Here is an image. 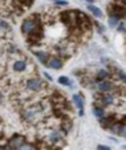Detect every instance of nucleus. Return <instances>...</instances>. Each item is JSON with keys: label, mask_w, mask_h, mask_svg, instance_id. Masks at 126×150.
I'll list each match as a JSON object with an SVG mask.
<instances>
[{"label": "nucleus", "mask_w": 126, "mask_h": 150, "mask_svg": "<svg viewBox=\"0 0 126 150\" xmlns=\"http://www.w3.org/2000/svg\"><path fill=\"white\" fill-rule=\"evenodd\" d=\"M97 150H112V149H110L109 146H106V145H98Z\"/></svg>", "instance_id": "f3484780"}, {"label": "nucleus", "mask_w": 126, "mask_h": 150, "mask_svg": "<svg viewBox=\"0 0 126 150\" xmlns=\"http://www.w3.org/2000/svg\"><path fill=\"white\" fill-rule=\"evenodd\" d=\"M53 1H57V0H53Z\"/></svg>", "instance_id": "a878e982"}, {"label": "nucleus", "mask_w": 126, "mask_h": 150, "mask_svg": "<svg viewBox=\"0 0 126 150\" xmlns=\"http://www.w3.org/2000/svg\"><path fill=\"white\" fill-rule=\"evenodd\" d=\"M106 77H109V72H106V70H100L98 72V78L100 80H105Z\"/></svg>", "instance_id": "2eb2a0df"}, {"label": "nucleus", "mask_w": 126, "mask_h": 150, "mask_svg": "<svg viewBox=\"0 0 126 150\" xmlns=\"http://www.w3.org/2000/svg\"><path fill=\"white\" fill-rule=\"evenodd\" d=\"M51 138L53 139V141H57V139H60V136H58L57 133H53V134L51 136Z\"/></svg>", "instance_id": "a211bd4d"}, {"label": "nucleus", "mask_w": 126, "mask_h": 150, "mask_svg": "<svg viewBox=\"0 0 126 150\" xmlns=\"http://www.w3.org/2000/svg\"><path fill=\"white\" fill-rule=\"evenodd\" d=\"M112 88H113V85L110 84L109 81H102L98 85V90H101V92H109Z\"/></svg>", "instance_id": "423d86ee"}, {"label": "nucleus", "mask_w": 126, "mask_h": 150, "mask_svg": "<svg viewBox=\"0 0 126 150\" xmlns=\"http://www.w3.org/2000/svg\"><path fill=\"white\" fill-rule=\"evenodd\" d=\"M86 1H89V3H92V1H94V0H86Z\"/></svg>", "instance_id": "5701e85b"}, {"label": "nucleus", "mask_w": 126, "mask_h": 150, "mask_svg": "<svg viewBox=\"0 0 126 150\" xmlns=\"http://www.w3.org/2000/svg\"><path fill=\"white\" fill-rule=\"evenodd\" d=\"M73 102H75V105H76V108H77V109L82 110L84 102H82V100H81V97H80L78 94H75V96H73Z\"/></svg>", "instance_id": "6e6552de"}, {"label": "nucleus", "mask_w": 126, "mask_h": 150, "mask_svg": "<svg viewBox=\"0 0 126 150\" xmlns=\"http://www.w3.org/2000/svg\"><path fill=\"white\" fill-rule=\"evenodd\" d=\"M44 76H45V77H46V78H48V80H52V77H51V76H49V75H48V73H44Z\"/></svg>", "instance_id": "412c9836"}, {"label": "nucleus", "mask_w": 126, "mask_h": 150, "mask_svg": "<svg viewBox=\"0 0 126 150\" xmlns=\"http://www.w3.org/2000/svg\"><path fill=\"white\" fill-rule=\"evenodd\" d=\"M21 32L24 35H32V33H39V23L34 19H28L21 25Z\"/></svg>", "instance_id": "f257e3e1"}, {"label": "nucleus", "mask_w": 126, "mask_h": 150, "mask_svg": "<svg viewBox=\"0 0 126 150\" xmlns=\"http://www.w3.org/2000/svg\"><path fill=\"white\" fill-rule=\"evenodd\" d=\"M25 1H29V0H20V3H25Z\"/></svg>", "instance_id": "4be33fe9"}, {"label": "nucleus", "mask_w": 126, "mask_h": 150, "mask_svg": "<svg viewBox=\"0 0 126 150\" xmlns=\"http://www.w3.org/2000/svg\"><path fill=\"white\" fill-rule=\"evenodd\" d=\"M34 55L37 56V58L40 60L41 64H44V65H46V64H48V55H46V53H44V52H36Z\"/></svg>", "instance_id": "1a4fd4ad"}, {"label": "nucleus", "mask_w": 126, "mask_h": 150, "mask_svg": "<svg viewBox=\"0 0 126 150\" xmlns=\"http://www.w3.org/2000/svg\"><path fill=\"white\" fill-rule=\"evenodd\" d=\"M25 68H27V64H25V61L24 60H19V61H16V63L13 64V70L15 72H23Z\"/></svg>", "instance_id": "39448f33"}, {"label": "nucleus", "mask_w": 126, "mask_h": 150, "mask_svg": "<svg viewBox=\"0 0 126 150\" xmlns=\"http://www.w3.org/2000/svg\"><path fill=\"white\" fill-rule=\"evenodd\" d=\"M118 73H120V78H122V80H123V81H126V76H125V75H123V73H122V72H118Z\"/></svg>", "instance_id": "aec40b11"}, {"label": "nucleus", "mask_w": 126, "mask_h": 150, "mask_svg": "<svg viewBox=\"0 0 126 150\" xmlns=\"http://www.w3.org/2000/svg\"><path fill=\"white\" fill-rule=\"evenodd\" d=\"M58 82H60L61 85H65V87H70L72 85L70 80H69L68 77H65V76H61V77L58 78Z\"/></svg>", "instance_id": "f8f14e48"}, {"label": "nucleus", "mask_w": 126, "mask_h": 150, "mask_svg": "<svg viewBox=\"0 0 126 150\" xmlns=\"http://www.w3.org/2000/svg\"><path fill=\"white\" fill-rule=\"evenodd\" d=\"M118 24V18H115V16H112L109 20V25L112 27V28H114V27H117Z\"/></svg>", "instance_id": "4468645a"}, {"label": "nucleus", "mask_w": 126, "mask_h": 150, "mask_svg": "<svg viewBox=\"0 0 126 150\" xmlns=\"http://www.w3.org/2000/svg\"><path fill=\"white\" fill-rule=\"evenodd\" d=\"M122 147H123V149H125V150H126V145H123V146H122Z\"/></svg>", "instance_id": "b1692460"}, {"label": "nucleus", "mask_w": 126, "mask_h": 150, "mask_svg": "<svg viewBox=\"0 0 126 150\" xmlns=\"http://www.w3.org/2000/svg\"><path fill=\"white\" fill-rule=\"evenodd\" d=\"M16 150H36V149H34V146L31 144H23L20 147H17Z\"/></svg>", "instance_id": "ddd939ff"}, {"label": "nucleus", "mask_w": 126, "mask_h": 150, "mask_svg": "<svg viewBox=\"0 0 126 150\" xmlns=\"http://www.w3.org/2000/svg\"><path fill=\"white\" fill-rule=\"evenodd\" d=\"M43 87H44V84L40 78H31V80L27 81V88H28L29 90H33V92L40 90Z\"/></svg>", "instance_id": "f03ea898"}, {"label": "nucleus", "mask_w": 126, "mask_h": 150, "mask_svg": "<svg viewBox=\"0 0 126 150\" xmlns=\"http://www.w3.org/2000/svg\"><path fill=\"white\" fill-rule=\"evenodd\" d=\"M56 3H57L58 6H66V4H68V1H66V0H57Z\"/></svg>", "instance_id": "6ab92c4d"}, {"label": "nucleus", "mask_w": 126, "mask_h": 150, "mask_svg": "<svg viewBox=\"0 0 126 150\" xmlns=\"http://www.w3.org/2000/svg\"><path fill=\"white\" fill-rule=\"evenodd\" d=\"M118 134L122 137H125L126 138V125H123V126H120V130H118Z\"/></svg>", "instance_id": "dca6fc26"}, {"label": "nucleus", "mask_w": 126, "mask_h": 150, "mask_svg": "<svg viewBox=\"0 0 126 150\" xmlns=\"http://www.w3.org/2000/svg\"><path fill=\"white\" fill-rule=\"evenodd\" d=\"M48 66L52 69H61L63 68V61L60 58H52L51 61H48Z\"/></svg>", "instance_id": "7ed1b4c3"}, {"label": "nucleus", "mask_w": 126, "mask_h": 150, "mask_svg": "<svg viewBox=\"0 0 126 150\" xmlns=\"http://www.w3.org/2000/svg\"><path fill=\"white\" fill-rule=\"evenodd\" d=\"M93 114H94L97 118H103L105 110H103L102 108H93Z\"/></svg>", "instance_id": "9d476101"}, {"label": "nucleus", "mask_w": 126, "mask_h": 150, "mask_svg": "<svg viewBox=\"0 0 126 150\" xmlns=\"http://www.w3.org/2000/svg\"><path fill=\"white\" fill-rule=\"evenodd\" d=\"M88 9H89V11H90V12H92L93 15H94L96 18H98V19H100V18H102V11H101V9L98 8V7L89 6V7H88Z\"/></svg>", "instance_id": "0eeeda50"}, {"label": "nucleus", "mask_w": 126, "mask_h": 150, "mask_svg": "<svg viewBox=\"0 0 126 150\" xmlns=\"http://www.w3.org/2000/svg\"><path fill=\"white\" fill-rule=\"evenodd\" d=\"M24 144V139H23V137H15L11 141V144H9V146L12 147V149H17V147H20L21 145Z\"/></svg>", "instance_id": "20e7f679"}, {"label": "nucleus", "mask_w": 126, "mask_h": 150, "mask_svg": "<svg viewBox=\"0 0 126 150\" xmlns=\"http://www.w3.org/2000/svg\"><path fill=\"white\" fill-rule=\"evenodd\" d=\"M113 100H114V97L110 94H106L102 97V104L103 105H112L113 104Z\"/></svg>", "instance_id": "9b49d317"}, {"label": "nucleus", "mask_w": 126, "mask_h": 150, "mask_svg": "<svg viewBox=\"0 0 126 150\" xmlns=\"http://www.w3.org/2000/svg\"><path fill=\"white\" fill-rule=\"evenodd\" d=\"M0 101H1V93H0Z\"/></svg>", "instance_id": "393cba45"}]
</instances>
